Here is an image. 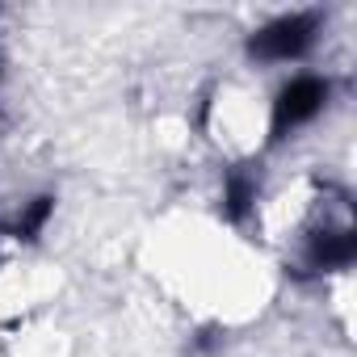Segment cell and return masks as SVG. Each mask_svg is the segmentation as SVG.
<instances>
[{
  "instance_id": "obj_1",
  "label": "cell",
  "mask_w": 357,
  "mask_h": 357,
  "mask_svg": "<svg viewBox=\"0 0 357 357\" xmlns=\"http://www.w3.org/2000/svg\"><path fill=\"white\" fill-rule=\"evenodd\" d=\"M324 17L319 13H278L273 22L257 26L248 38V55L265 68H298L319 43Z\"/></svg>"
},
{
  "instance_id": "obj_2",
  "label": "cell",
  "mask_w": 357,
  "mask_h": 357,
  "mask_svg": "<svg viewBox=\"0 0 357 357\" xmlns=\"http://www.w3.org/2000/svg\"><path fill=\"white\" fill-rule=\"evenodd\" d=\"M328 97H332V80L319 76V72H307L298 68L269 101V135L273 139H286L290 130H303L311 126L324 109H328Z\"/></svg>"
}]
</instances>
